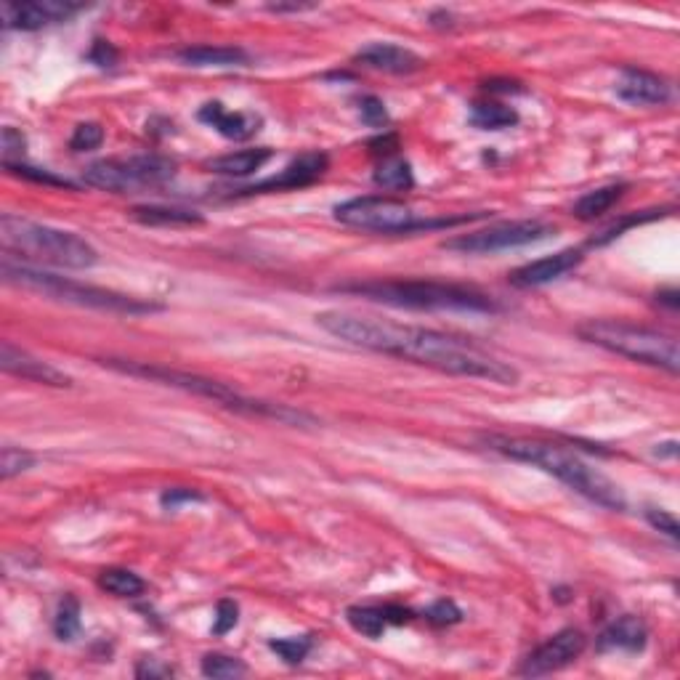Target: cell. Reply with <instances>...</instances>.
I'll return each mask as SVG.
<instances>
[{"label": "cell", "instance_id": "6da1fadb", "mask_svg": "<svg viewBox=\"0 0 680 680\" xmlns=\"http://www.w3.org/2000/svg\"><path fill=\"white\" fill-rule=\"evenodd\" d=\"M317 325L333 338L346 340L351 346L407 359V362L423 364V367L457 375V378L492 380L500 386L518 383L516 367L487 354L484 348H479L471 340L452 338V335L439 333V330L399 325V322H388V319L359 317V314H348V311H322V314H317Z\"/></svg>", "mask_w": 680, "mask_h": 680}, {"label": "cell", "instance_id": "7a4b0ae2", "mask_svg": "<svg viewBox=\"0 0 680 680\" xmlns=\"http://www.w3.org/2000/svg\"><path fill=\"white\" fill-rule=\"evenodd\" d=\"M487 447L500 452V455L526 463L532 468L556 476L564 481L566 487L574 489L577 495L588 497L595 505L609 510H625L627 500L622 489L611 479H606L601 471L590 468L580 455H574L572 449L553 444L545 439H529V436H487Z\"/></svg>", "mask_w": 680, "mask_h": 680}, {"label": "cell", "instance_id": "3957f363", "mask_svg": "<svg viewBox=\"0 0 680 680\" xmlns=\"http://www.w3.org/2000/svg\"><path fill=\"white\" fill-rule=\"evenodd\" d=\"M338 293L359 295L367 301L388 303L399 309L418 311H481L492 314L497 303L476 287L436 282V279H370V282H348L335 287Z\"/></svg>", "mask_w": 680, "mask_h": 680}, {"label": "cell", "instance_id": "277c9868", "mask_svg": "<svg viewBox=\"0 0 680 680\" xmlns=\"http://www.w3.org/2000/svg\"><path fill=\"white\" fill-rule=\"evenodd\" d=\"M0 240L6 255H19L30 261L48 263L56 269H91L99 263V253L91 242L75 232H64L56 226L38 224L22 216L0 218Z\"/></svg>", "mask_w": 680, "mask_h": 680}, {"label": "cell", "instance_id": "5b68a950", "mask_svg": "<svg viewBox=\"0 0 680 680\" xmlns=\"http://www.w3.org/2000/svg\"><path fill=\"white\" fill-rule=\"evenodd\" d=\"M0 269H3V279H6L8 285L27 287V290H35V293L46 295V298H54V301L62 303H75V306H83V309L112 311V314H152V311L163 309L160 303H147L141 301V298H133V295L85 285V282L59 277V274L35 269V266H27V263H16L11 255H3V266Z\"/></svg>", "mask_w": 680, "mask_h": 680}, {"label": "cell", "instance_id": "8992f818", "mask_svg": "<svg viewBox=\"0 0 680 680\" xmlns=\"http://www.w3.org/2000/svg\"><path fill=\"white\" fill-rule=\"evenodd\" d=\"M582 340L593 346L611 351V354L627 356L638 364H649L659 370L678 375V340L675 335H667L654 327L633 325L622 319H590L585 325L577 327Z\"/></svg>", "mask_w": 680, "mask_h": 680}, {"label": "cell", "instance_id": "52a82bcc", "mask_svg": "<svg viewBox=\"0 0 680 680\" xmlns=\"http://www.w3.org/2000/svg\"><path fill=\"white\" fill-rule=\"evenodd\" d=\"M104 364H109L112 370L128 372V375H139V378L157 380V383H165V386L184 388L189 394L205 396L210 402L224 404L229 410L248 412V415H258V418H271L279 420V423H311L309 415L303 412H295L290 407H282V404H269L258 402V399H248V396L237 394L234 388L218 383V380L202 378V375H192V372L181 370H168V367H157V364H144V362H125V359H107Z\"/></svg>", "mask_w": 680, "mask_h": 680}, {"label": "cell", "instance_id": "ba28073f", "mask_svg": "<svg viewBox=\"0 0 680 680\" xmlns=\"http://www.w3.org/2000/svg\"><path fill=\"white\" fill-rule=\"evenodd\" d=\"M333 213L335 221H340V224L378 234H412L423 232V229H441V226L471 221L468 216L425 221V218H418V213L410 205H404L402 200H394V197H383V194H367V197L340 202V205H335Z\"/></svg>", "mask_w": 680, "mask_h": 680}, {"label": "cell", "instance_id": "9c48e42d", "mask_svg": "<svg viewBox=\"0 0 680 680\" xmlns=\"http://www.w3.org/2000/svg\"><path fill=\"white\" fill-rule=\"evenodd\" d=\"M176 160L165 155H131V157H109L91 163L83 170V184L104 192L123 194L133 189H147V186H163L176 176Z\"/></svg>", "mask_w": 680, "mask_h": 680}, {"label": "cell", "instance_id": "30bf717a", "mask_svg": "<svg viewBox=\"0 0 680 680\" xmlns=\"http://www.w3.org/2000/svg\"><path fill=\"white\" fill-rule=\"evenodd\" d=\"M553 234H556V229L545 221H508V224L489 226L481 232L457 234V237L444 242L441 248L463 255H492L503 253V250L526 248L534 242L548 240Z\"/></svg>", "mask_w": 680, "mask_h": 680}, {"label": "cell", "instance_id": "8fae6325", "mask_svg": "<svg viewBox=\"0 0 680 680\" xmlns=\"http://www.w3.org/2000/svg\"><path fill=\"white\" fill-rule=\"evenodd\" d=\"M78 11H83V6L70 3V0H30V3H3L0 6L3 27L22 32L43 30L48 24L67 22Z\"/></svg>", "mask_w": 680, "mask_h": 680}, {"label": "cell", "instance_id": "7c38bea8", "mask_svg": "<svg viewBox=\"0 0 680 680\" xmlns=\"http://www.w3.org/2000/svg\"><path fill=\"white\" fill-rule=\"evenodd\" d=\"M585 646H588V638H585L580 630L566 627V630L556 633L545 643H540V646L524 659L521 675H532V678H537V675L556 673L561 667L572 665L574 659H580Z\"/></svg>", "mask_w": 680, "mask_h": 680}, {"label": "cell", "instance_id": "4fadbf2b", "mask_svg": "<svg viewBox=\"0 0 680 680\" xmlns=\"http://www.w3.org/2000/svg\"><path fill=\"white\" fill-rule=\"evenodd\" d=\"M0 367L8 372V375H16V378L32 380V383H43V386H56L67 388L72 386L70 375H64L62 370H56L54 364L43 362L30 351L14 346L11 340H3L0 343Z\"/></svg>", "mask_w": 680, "mask_h": 680}, {"label": "cell", "instance_id": "5bb4252c", "mask_svg": "<svg viewBox=\"0 0 680 680\" xmlns=\"http://www.w3.org/2000/svg\"><path fill=\"white\" fill-rule=\"evenodd\" d=\"M327 165V155L322 152H306V155L295 157L293 163L287 165L285 170H279V176H271L261 184H253L248 189H242L240 194H266V192H287V189H303V186L314 184L317 178L325 176Z\"/></svg>", "mask_w": 680, "mask_h": 680}, {"label": "cell", "instance_id": "9a60e30c", "mask_svg": "<svg viewBox=\"0 0 680 680\" xmlns=\"http://www.w3.org/2000/svg\"><path fill=\"white\" fill-rule=\"evenodd\" d=\"M614 93L633 107H662L673 99V88L665 78H659L654 72L633 70V67L622 70L617 85H614Z\"/></svg>", "mask_w": 680, "mask_h": 680}, {"label": "cell", "instance_id": "2e32d148", "mask_svg": "<svg viewBox=\"0 0 680 680\" xmlns=\"http://www.w3.org/2000/svg\"><path fill=\"white\" fill-rule=\"evenodd\" d=\"M582 261H585V253H582V250L566 248L561 250V253L545 255L540 261H532L526 263V266H521V269H516L510 274V285L521 287V290L550 285V282H556V279H561L564 274L577 269Z\"/></svg>", "mask_w": 680, "mask_h": 680}, {"label": "cell", "instance_id": "e0dca14e", "mask_svg": "<svg viewBox=\"0 0 680 680\" xmlns=\"http://www.w3.org/2000/svg\"><path fill=\"white\" fill-rule=\"evenodd\" d=\"M356 62L370 67V70L388 72V75H412L423 70V59L415 51L396 43H370L356 54Z\"/></svg>", "mask_w": 680, "mask_h": 680}, {"label": "cell", "instance_id": "ac0fdd59", "mask_svg": "<svg viewBox=\"0 0 680 680\" xmlns=\"http://www.w3.org/2000/svg\"><path fill=\"white\" fill-rule=\"evenodd\" d=\"M346 619L356 633L367 635V638H380L386 633L388 625L410 622L412 611L404 609V606H396V603H386V606H351L346 611Z\"/></svg>", "mask_w": 680, "mask_h": 680}, {"label": "cell", "instance_id": "d6986e66", "mask_svg": "<svg viewBox=\"0 0 680 680\" xmlns=\"http://www.w3.org/2000/svg\"><path fill=\"white\" fill-rule=\"evenodd\" d=\"M205 125L216 128L224 139L248 141L253 133H258L261 117L248 115V112H229L221 101H208L197 115Z\"/></svg>", "mask_w": 680, "mask_h": 680}, {"label": "cell", "instance_id": "ffe728a7", "mask_svg": "<svg viewBox=\"0 0 680 680\" xmlns=\"http://www.w3.org/2000/svg\"><path fill=\"white\" fill-rule=\"evenodd\" d=\"M649 643V627L643 625V619L625 614V617L614 619L601 635H598V651H627V654H638L646 649Z\"/></svg>", "mask_w": 680, "mask_h": 680}, {"label": "cell", "instance_id": "44dd1931", "mask_svg": "<svg viewBox=\"0 0 680 680\" xmlns=\"http://www.w3.org/2000/svg\"><path fill=\"white\" fill-rule=\"evenodd\" d=\"M178 59L189 67H248V51L234 46H192L178 51Z\"/></svg>", "mask_w": 680, "mask_h": 680}, {"label": "cell", "instance_id": "7402d4cb", "mask_svg": "<svg viewBox=\"0 0 680 680\" xmlns=\"http://www.w3.org/2000/svg\"><path fill=\"white\" fill-rule=\"evenodd\" d=\"M271 155H274V152H271V149H266V147L242 149V152H232V155H224V157H216V160H210L208 170H213V173H221V176L245 178V176H253L255 170H261L263 165L269 163Z\"/></svg>", "mask_w": 680, "mask_h": 680}, {"label": "cell", "instance_id": "603a6c76", "mask_svg": "<svg viewBox=\"0 0 680 680\" xmlns=\"http://www.w3.org/2000/svg\"><path fill=\"white\" fill-rule=\"evenodd\" d=\"M625 194V184H609V186H598L593 192L582 194L580 200L574 202L572 213L582 221H593V218L609 213Z\"/></svg>", "mask_w": 680, "mask_h": 680}, {"label": "cell", "instance_id": "cb8c5ba5", "mask_svg": "<svg viewBox=\"0 0 680 680\" xmlns=\"http://www.w3.org/2000/svg\"><path fill=\"white\" fill-rule=\"evenodd\" d=\"M131 216L144 226H197L202 224L200 213L178 208H160V205H139L131 210Z\"/></svg>", "mask_w": 680, "mask_h": 680}, {"label": "cell", "instance_id": "d4e9b609", "mask_svg": "<svg viewBox=\"0 0 680 680\" xmlns=\"http://www.w3.org/2000/svg\"><path fill=\"white\" fill-rule=\"evenodd\" d=\"M372 181H375L380 189H386V192H410L412 186H415V173H412V165L407 163V160L394 155L386 157V160L378 165Z\"/></svg>", "mask_w": 680, "mask_h": 680}, {"label": "cell", "instance_id": "484cf974", "mask_svg": "<svg viewBox=\"0 0 680 680\" xmlns=\"http://www.w3.org/2000/svg\"><path fill=\"white\" fill-rule=\"evenodd\" d=\"M471 123L481 131H505L518 123V112L497 101H479L471 109Z\"/></svg>", "mask_w": 680, "mask_h": 680}, {"label": "cell", "instance_id": "4316f807", "mask_svg": "<svg viewBox=\"0 0 680 680\" xmlns=\"http://www.w3.org/2000/svg\"><path fill=\"white\" fill-rule=\"evenodd\" d=\"M99 588L115 598H136L147 590V582L128 569H104L99 574Z\"/></svg>", "mask_w": 680, "mask_h": 680}, {"label": "cell", "instance_id": "83f0119b", "mask_svg": "<svg viewBox=\"0 0 680 680\" xmlns=\"http://www.w3.org/2000/svg\"><path fill=\"white\" fill-rule=\"evenodd\" d=\"M202 675L213 680H229V678H242L248 673V665L237 657H226V654H205L200 665Z\"/></svg>", "mask_w": 680, "mask_h": 680}, {"label": "cell", "instance_id": "f1b7e54d", "mask_svg": "<svg viewBox=\"0 0 680 680\" xmlns=\"http://www.w3.org/2000/svg\"><path fill=\"white\" fill-rule=\"evenodd\" d=\"M80 630V601L75 595H64L54 617V633L59 641H72Z\"/></svg>", "mask_w": 680, "mask_h": 680}, {"label": "cell", "instance_id": "f546056e", "mask_svg": "<svg viewBox=\"0 0 680 680\" xmlns=\"http://www.w3.org/2000/svg\"><path fill=\"white\" fill-rule=\"evenodd\" d=\"M311 646H314L311 635H293V638H274V641H269V649L287 665H301L303 659L309 657Z\"/></svg>", "mask_w": 680, "mask_h": 680}, {"label": "cell", "instance_id": "4dcf8cb0", "mask_svg": "<svg viewBox=\"0 0 680 680\" xmlns=\"http://www.w3.org/2000/svg\"><path fill=\"white\" fill-rule=\"evenodd\" d=\"M35 460L38 457L32 455L30 449L24 447H3V452H0V476H3V481H11L14 476H19V473L30 471L32 465H35Z\"/></svg>", "mask_w": 680, "mask_h": 680}, {"label": "cell", "instance_id": "1f68e13d", "mask_svg": "<svg viewBox=\"0 0 680 680\" xmlns=\"http://www.w3.org/2000/svg\"><path fill=\"white\" fill-rule=\"evenodd\" d=\"M104 144V128L99 123H80L70 139L72 152H91Z\"/></svg>", "mask_w": 680, "mask_h": 680}, {"label": "cell", "instance_id": "d6a6232c", "mask_svg": "<svg viewBox=\"0 0 680 680\" xmlns=\"http://www.w3.org/2000/svg\"><path fill=\"white\" fill-rule=\"evenodd\" d=\"M425 619L436 627H449V625H457V622L463 619V611H460V606H457L455 601L441 598V601L431 603V606L425 609Z\"/></svg>", "mask_w": 680, "mask_h": 680}, {"label": "cell", "instance_id": "836d02e7", "mask_svg": "<svg viewBox=\"0 0 680 680\" xmlns=\"http://www.w3.org/2000/svg\"><path fill=\"white\" fill-rule=\"evenodd\" d=\"M359 115H362L364 125L378 128V131L380 128H388V123H391L386 104H383L378 96H364V99L359 101Z\"/></svg>", "mask_w": 680, "mask_h": 680}, {"label": "cell", "instance_id": "e575fe53", "mask_svg": "<svg viewBox=\"0 0 680 680\" xmlns=\"http://www.w3.org/2000/svg\"><path fill=\"white\" fill-rule=\"evenodd\" d=\"M240 622V606L232 601V598H224L218 601L216 606V622H213V635H226L229 630H234Z\"/></svg>", "mask_w": 680, "mask_h": 680}, {"label": "cell", "instance_id": "d590c367", "mask_svg": "<svg viewBox=\"0 0 680 680\" xmlns=\"http://www.w3.org/2000/svg\"><path fill=\"white\" fill-rule=\"evenodd\" d=\"M662 216V210L659 213H649V216H627V218H622L619 224H611L609 229H603L598 237H593V242L590 245H595V248H601V245H606V242H611V240H617L619 234L625 232V229H630V226H635V224H646V221H654V218H659Z\"/></svg>", "mask_w": 680, "mask_h": 680}, {"label": "cell", "instance_id": "8d00e7d4", "mask_svg": "<svg viewBox=\"0 0 680 680\" xmlns=\"http://www.w3.org/2000/svg\"><path fill=\"white\" fill-rule=\"evenodd\" d=\"M8 173H16V176H24L30 178V181H38V184H48V186H75L72 181H67V178H59L54 176V173H48V170H40V168H30V165H22V163H11L6 165Z\"/></svg>", "mask_w": 680, "mask_h": 680}, {"label": "cell", "instance_id": "74e56055", "mask_svg": "<svg viewBox=\"0 0 680 680\" xmlns=\"http://www.w3.org/2000/svg\"><path fill=\"white\" fill-rule=\"evenodd\" d=\"M24 147H27V139H24L22 131L16 128H3V136H0V149H3V165L14 163V157L24 155Z\"/></svg>", "mask_w": 680, "mask_h": 680}, {"label": "cell", "instance_id": "f35d334b", "mask_svg": "<svg viewBox=\"0 0 680 680\" xmlns=\"http://www.w3.org/2000/svg\"><path fill=\"white\" fill-rule=\"evenodd\" d=\"M646 518H649V524L654 526V529H659V532H665L670 540H678V521H675V516L670 513V510H659V508H649L646 510Z\"/></svg>", "mask_w": 680, "mask_h": 680}, {"label": "cell", "instance_id": "ab89813d", "mask_svg": "<svg viewBox=\"0 0 680 680\" xmlns=\"http://www.w3.org/2000/svg\"><path fill=\"white\" fill-rule=\"evenodd\" d=\"M205 497L200 495V492H194V489H184V487H176V489H168V492H163V497H160V503H163V508H178L181 503H202Z\"/></svg>", "mask_w": 680, "mask_h": 680}, {"label": "cell", "instance_id": "60d3db41", "mask_svg": "<svg viewBox=\"0 0 680 680\" xmlns=\"http://www.w3.org/2000/svg\"><path fill=\"white\" fill-rule=\"evenodd\" d=\"M173 675V667L160 665L157 659H141L136 665V678H170Z\"/></svg>", "mask_w": 680, "mask_h": 680}, {"label": "cell", "instance_id": "b9f144b4", "mask_svg": "<svg viewBox=\"0 0 680 680\" xmlns=\"http://www.w3.org/2000/svg\"><path fill=\"white\" fill-rule=\"evenodd\" d=\"M93 64H99V67H115L117 62V51L109 43H104V40H96V46H93L91 56H88Z\"/></svg>", "mask_w": 680, "mask_h": 680}, {"label": "cell", "instance_id": "7bdbcfd3", "mask_svg": "<svg viewBox=\"0 0 680 680\" xmlns=\"http://www.w3.org/2000/svg\"><path fill=\"white\" fill-rule=\"evenodd\" d=\"M309 8H317V6H314V3H271L269 11L285 14V11H309Z\"/></svg>", "mask_w": 680, "mask_h": 680}, {"label": "cell", "instance_id": "ee69618b", "mask_svg": "<svg viewBox=\"0 0 680 680\" xmlns=\"http://www.w3.org/2000/svg\"><path fill=\"white\" fill-rule=\"evenodd\" d=\"M659 301H665L667 306H670V309H678V293H675V290L659 295Z\"/></svg>", "mask_w": 680, "mask_h": 680}]
</instances>
